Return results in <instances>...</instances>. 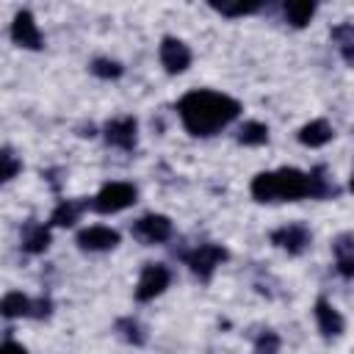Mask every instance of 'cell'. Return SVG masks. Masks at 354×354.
<instances>
[{"label":"cell","instance_id":"1","mask_svg":"<svg viewBox=\"0 0 354 354\" xmlns=\"http://www.w3.org/2000/svg\"><path fill=\"white\" fill-rule=\"evenodd\" d=\"M177 113L183 119V127L191 136H213L221 127H227L241 113V102L230 94L210 91V88H194L180 97Z\"/></svg>","mask_w":354,"mask_h":354},{"label":"cell","instance_id":"2","mask_svg":"<svg viewBox=\"0 0 354 354\" xmlns=\"http://www.w3.org/2000/svg\"><path fill=\"white\" fill-rule=\"evenodd\" d=\"M252 196L257 202H299L313 199L310 174L299 169H277V171H260L252 180Z\"/></svg>","mask_w":354,"mask_h":354},{"label":"cell","instance_id":"3","mask_svg":"<svg viewBox=\"0 0 354 354\" xmlns=\"http://www.w3.org/2000/svg\"><path fill=\"white\" fill-rule=\"evenodd\" d=\"M138 191L133 183H108L100 188V194L91 199V207L97 213H119L136 202Z\"/></svg>","mask_w":354,"mask_h":354},{"label":"cell","instance_id":"4","mask_svg":"<svg viewBox=\"0 0 354 354\" xmlns=\"http://www.w3.org/2000/svg\"><path fill=\"white\" fill-rule=\"evenodd\" d=\"M183 257H185L188 268H191L202 282H207V279L213 277V271L230 257V252H227L221 243H199L194 252H188V254H183Z\"/></svg>","mask_w":354,"mask_h":354},{"label":"cell","instance_id":"5","mask_svg":"<svg viewBox=\"0 0 354 354\" xmlns=\"http://www.w3.org/2000/svg\"><path fill=\"white\" fill-rule=\"evenodd\" d=\"M130 232H133L136 241H141L147 246L163 243V241L171 238V218L163 216V213H147V216H141V218L133 221Z\"/></svg>","mask_w":354,"mask_h":354},{"label":"cell","instance_id":"6","mask_svg":"<svg viewBox=\"0 0 354 354\" xmlns=\"http://www.w3.org/2000/svg\"><path fill=\"white\" fill-rule=\"evenodd\" d=\"M171 282V274L166 266L160 263H147L141 268V277H138V285H136V299L138 301H152L155 296H160Z\"/></svg>","mask_w":354,"mask_h":354},{"label":"cell","instance_id":"7","mask_svg":"<svg viewBox=\"0 0 354 354\" xmlns=\"http://www.w3.org/2000/svg\"><path fill=\"white\" fill-rule=\"evenodd\" d=\"M102 133L111 147L130 152V149H136V141H138V122H136V116H119V119H111Z\"/></svg>","mask_w":354,"mask_h":354},{"label":"cell","instance_id":"8","mask_svg":"<svg viewBox=\"0 0 354 354\" xmlns=\"http://www.w3.org/2000/svg\"><path fill=\"white\" fill-rule=\"evenodd\" d=\"M11 39L19 47H28V50H41L44 47V36H41L30 11H17V17L11 22Z\"/></svg>","mask_w":354,"mask_h":354},{"label":"cell","instance_id":"9","mask_svg":"<svg viewBox=\"0 0 354 354\" xmlns=\"http://www.w3.org/2000/svg\"><path fill=\"white\" fill-rule=\"evenodd\" d=\"M160 64L169 75H180L191 66V50L185 41L174 39V36H166L160 41Z\"/></svg>","mask_w":354,"mask_h":354},{"label":"cell","instance_id":"10","mask_svg":"<svg viewBox=\"0 0 354 354\" xmlns=\"http://www.w3.org/2000/svg\"><path fill=\"white\" fill-rule=\"evenodd\" d=\"M75 241L83 252H108L119 243V232L111 227H102V224H91V227L80 230Z\"/></svg>","mask_w":354,"mask_h":354},{"label":"cell","instance_id":"11","mask_svg":"<svg viewBox=\"0 0 354 354\" xmlns=\"http://www.w3.org/2000/svg\"><path fill=\"white\" fill-rule=\"evenodd\" d=\"M271 243L285 249L288 254H301L310 246V232L304 224H285L271 232Z\"/></svg>","mask_w":354,"mask_h":354},{"label":"cell","instance_id":"12","mask_svg":"<svg viewBox=\"0 0 354 354\" xmlns=\"http://www.w3.org/2000/svg\"><path fill=\"white\" fill-rule=\"evenodd\" d=\"M315 321H318V329H321L324 337H337V335H343V329H346L343 315H340L326 299H318V301H315Z\"/></svg>","mask_w":354,"mask_h":354},{"label":"cell","instance_id":"13","mask_svg":"<svg viewBox=\"0 0 354 354\" xmlns=\"http://www.w3.org/2000/svg\"><path fill=\"white\" fill-rule=\"evenodd\" d=\"M53 235H50V224H39V221H28L22 230V249L28 254H41L50 246Z\"/></svg>","mask_w":354,"mask_h":354},{"label":"cell","instance_id":"14","mask_svg":"<svg viewBox=\"0 0 354 354\" xmlns=\"http://www.w3.org/2000/svg\"><path fill=\"white\" fill-rule=\"evenodd\" d=\"M332 252H335L337 271L343 277H354V232H340L332 241Z\"/></svg>","mask_w":354,"mask_h":354},{"label":"cell","instance_id":"15","mask_svg":"<svg viewBox=\"0 0 354 354\" xmlns=\"http://www.w3.org/2000/svg\"><path fill=\"white\" fill-rule=\"evenodd\" d=\"M0 313H3L6 318H33V313H36V299H28L25 293L11 290V293L3 296Z\"/></svg>","mask_w":354,"mask_h":354},{"label":"cell","instance_id":"16","mask_svg":"<svg viewBox=\"0 0 354 354\" xmlns=\"http://www.w3.org/2000/svg\"><path fill=\"white\" fill-rule=\"evenodd\" d=\"M86 207H88L86 199H61V202L55 205L53 216H50V227H72V224L83 216Z\"/></svg>","mask_w":354,"mask_h":354},{"label":"cell","instance_id":"17","mask_svg":"<svg viewBox=\"0 0 354 354\" xmlns=\"http://www.w3.org/2000/svg\"><path fill=\"white\" fill-rule=\"evenodd\" d=\"M332 136H335V130L326 119H313L299 130V141L304 147H324V144L332 141Z\"/></svg>","mask_w":354,"mask_h":354},{"label":"cell","instance_id":"18","mask_svg":"<svg viewBox=\"0 0 354 354\" xmlns=\"http://www.w3.org/2000/svg\"><path fill=\"white\" fill-rule=\"evenodd\" d=\"M329 36H332V41H335L340 58H343L348 66H354V25H351V22H337V25L329 30Z\"/></svg>","mask_w":354,"mask_h":354},{"label":"cell","instance_id":"19","mask_svg":"<svg viewBox=\"0 0 354 354\" xmlns=\"http://www.w3.org/2000/svg\"><path fill=\"white\" fill-rule=\"evenodd\" d=\"M282 11H285V19L293 28H304L313 19V14H315V3H310V0H293V3H285Z\"/></svg>","mask_w":354,"mask_h":354},{"label":"cell","instance_id":"20","mask_svg":"<svg viewBox=\"0 0 354 354\" xmlns=\"http://www.w3.org/2000/svg\"><path fill=\"white\" fill-rule=\"evenodd\" d=\"M113 329L124 343H133V346H144L147 343V332L136 318H119Z\"/></svg>","mask_w":354,"mask_h":354},{"label":"cell","instance_id":"21","mask_svg":"<svg viewBox=\"0 0 354 354\" xmlns=\"http://www.w3.org/2000/svg\"><path fill=\"white\" fill-rule=\"evenodd\" d=\"M266 141H268V127L263 122H246V124H241L238 144H243V147H260Z\"/></svg>","mask_w":354,"mask_h":354},{"label":"cell","instance_id":"22","mask_svg":"<svg viewBox=\"0 0 354 354\" xmlns=\"http://www.w3.org/2000/svg\"><path fill=\"white\" fill-rule=\"evenodd\" d=\"M310 185H313V199H329V196H337L340 191L326 180V169L324 166H315L310 171Z\"/></svg>","mask_w":354,"mask_h":354},{"label":"cell","instance_id":"23","mask_svg":"<svg viewBox=\"0 0 354 354\" xmlns=\"http://www.w3.org/2000/svg\"><path fill=\"white\" fill-rule=\"evenodd\" d=\"M88 69H91L97 77H105V80H113V77H119V75L124 72L122 64H119V61H111V58H94Z\"/></svg>","mask_w":354,"mask_h":354},{"label":"cell","instance_id":"24","mask_svg":"<svg viewBox=\"0 0 354 354\" xmlns=\"http://www.w3.org/2000/svg\"><path fill=\"white\" fill-rule=\"evenodd\" d=\"M210 8H216L224 17H243V14H254L260 8V3H235V6H230V3H210Z\"/></svg>","mask_w":354,"mask_h":354},{"label":"cell","instance_id":"25","mask_svg":"<svg viewBox=\"0 0 354 354\" xmlns=\"http://www.w3.org/2000/svg\"><path fill=\"white\" fill-rule=\"evenodd\" d=\"M279 351V335L271 329H263L254 340V354H277Z\"/></svg>","mask_w":354,"mask_h":354},{"label":"cell","instance_id":"26","mask_svg":"<svg viewBox=\"0 0 354 354\" xmlns=\"http://www.w3.org/2000/svg\"><path fill=\"white\" fill-rule=\"evenodd\" d=\"M0 163H3V171H0V180H3V183L14 180V177H17V171L22 169V163L17 160V155H14V152H11L8 147H6L3 152H0Z\"/></svg>","mask_w":354,"mask_h":354},{"label":"cell","instance_id":"27","mask_svg":"<svg viewBox=\"0 0 354 354\" xmlns=\"http://www.w3.org/2000/svg\"><path fill=\"white\" fill-rule=\"evenodd\" d=\"M0 354H28V351H25V346H19L17 340H3Z\"/></svg>","mask_w":354,"mask_h":354},{"label":"cell","instance_id":"28","mask_svg":"<svg viewBox=\"0 0 354 354\" xmlns=\"http://www.w3.org/2000/svg\"><path fill=\"white\" fill-rule=\"evenodd\" d=\"M348 188L354 191V171H351V180H348Z\"/></svg>","mask_w":354,"mask_h":354}]
</instances>
